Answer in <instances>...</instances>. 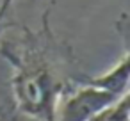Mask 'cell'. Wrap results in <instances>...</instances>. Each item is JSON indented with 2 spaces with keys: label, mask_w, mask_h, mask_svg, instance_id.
Returning <instances> with one entry per match:
<instances>
[{
  "label": "cell",
  "mask_w": 130,
  "mask_h": 121,
  "mask_svg": "<svg viewBox=\"0 0 130 121\" xmlns=\"http://www.w3.org/2000/svg\"><path fill=\"white\" fill-rule=\"evenodd\" d=\"M128 78H130V61H128V50H125L123 57L110 70H107L103 75L98 77H87L86 82L121 98L128 94Z\"/></svg>",
  "instance_id": "obj_3"
},
{
  "label": "cell",
  "mask_w": 130,
  "mask_h": 121,
  "mask_svg": "<svg viewBox=\"0 0 130 121\" xmlns=\"http://www.w3.org/2000/svg\"><path fill=\"white\" fill-rule=\"evenodd\" d=\"M0 55L13 68L11 85L16 107L29 117L54 121L57 103L68 91L70 78L77 75L73 52L52 32L48 11L43 14L39 30L23 29L20 39L0 43Z\"/></svg>",
  "instance_id": "obj_1"
},
{
  "label": "cell",
  "mask_w": 130,
  "mask_h": 121,
  "mask_svg": "<svg viewBox=\"0 0 130 121\" xmlns=\"http://www.w3.org/2000/svg\"><path fill=\"white\" fill-rule=\"evenodd\" d=\"M13 2H14V0H2V2H0V25L4 23V18H6L7 11L11 9Z\"/></svg>",
  "instance_id": "obj_5"
},
{
  "label": "cell",
  "mask_w": 130,
  "mask_h": 121,
  "mask_svg": "<svg viewBox=\"0 0 130 121\" xmlns=\"http://www.w3.org/2000/svg\"><path fill=\"white\" fill-rule=\"evenodd\" d=\"M91 121H130V103H128V94L119 98L116 103H112L109 109L100 112L94 119Z\"/></svg>",
  "instance_id": "obj_4"
},
{
  "label": "cell",
  "mask_w": 130,
  "mask_h": 121,
  "mask_svg": "<svg viewBox=\"0 0 130 121\" xmlns=\"http://www.w3.org/2000/svg\"><path fill=\"white\" fill-rule=\"evenodd\" d=\"M2 27H4V25H0V32H2Z\"/></svg>",
  "instance_id": "obj_6"
},
{
  "label": "cell",
  "mask_w": 130,
  "mask_h": 121,
  "mask_svg": "<svg viewBox=\"0 0 130 121\" xmlns=\"http://www.w3.org/2000/svg\"><path fill=\"white\" fill-rule=\"evenodd\" d=\"M118 100V96L84 80L82 84L68 89V93L62 94L57 103L54 121H91Z\"/></svg>",
  "instance_id": "obj_2"
}]
</instances>
